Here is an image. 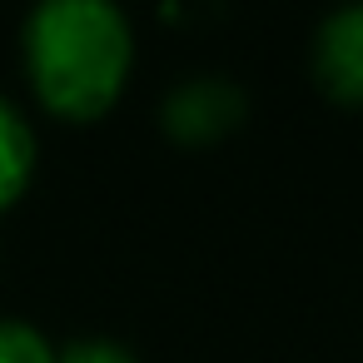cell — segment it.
<instances>
[{"instance_id": "obj_1", "label": "cell", "mask_w": 363, "mask_h": 363, "mask_svg": "<svg viewBox=\"0 0 363 363\" xmlns=\"http://www.w3.org/2000/svg\"><path fill=\"white\" fill-rule=\"evenodd\" d=\"M21 60L35 100L70 125L115 110L135 65V30L110 0H45L26 16Z\"/></svg>"}, {"instance_id": "obj_2", "label": "cell", "mask_w": 363, "mask_h": 363, "mask_svg": "<svg viewBox=\"0 0 363 363\" xmlns=\"http://www.w3.org/2000/svg\"><path fill=\"white\" fill-rule=\"evenodd\" d=\"M244 115H249V100L229 75H184L160 100V130L179 145H214L234 135Z\"/></svg>"}, {"instance_id": "obj_3", "label": "cell", "mask_w": 363, "mask_h": 363, "mask_svg": "<svg viewBox=\"0 0 363 363\" xmlns=\"http://www.w3.org/2000/svg\"><path fill=\"white\" fill-rule=\"evenodd\" d=\"M313 80L333 100L363 105V6H343L313 30Z\"/></svg>"}, {"instance_id": "obj_4", "label": "cell", "mask_w": 363, "mask_h": 363, "mask_svg": "<svg viewBox=\"0 0 363 363\" xmlns=\"http://www.w3.org/2000/svg\"><path fill=\"white\" fill-rule=\"evenodd\" d=\"M35 179V130L30 120L0 100V209H11Z\"/></svg>"}, {"instance_id": "obj_5", "label": "cell", "mask_w": 363, "mask_h": 363, "mask_svg": "<svg viewBox=\"0 0 363 363\" xmlns=\"http://www.w3.org/2000/svg\"><path fill=\"white\" fill-rule=\"evenodd\" d=\"M0 363H55V348L35 323L0 318Z\"/></svg>"}, {"instance_id": "obj_6", "label": "cell", "mask_w": 363, "mask_h": 363, "mask_svg": "<svg viewBox=\"0 0 363 363\" xmlns=\"http://www.w3.org/2000/svg\"><path fill=\"white\" fill-rule=\"evenodd\" d=\"M55 363H140V358L115 338H75L55 353Z\"/></svg>"}]
</instances>
